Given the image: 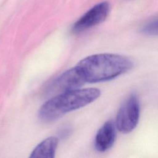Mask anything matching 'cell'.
Instances as JSON below:
<instances>
[{"instance_id":"1","label":"cell","mask_w":158,"mask_h":158,"mask_svg":"<svg viewBox=\"0 0 158 158\" xmlns=\"http://www.w3.org/2000/svg\"><path fill=\"white\" fill-rule=\"evenodd\" d=\"M86 82L98 83L112 80L127 72L133 67L131 60L123 56L102 53L81 59L76 65Z\"/></svg>"},{"instance_id":"2","label":"cell","mask_w":158,"mask_h":158,"mask_svg":"<svg viewBox=\"0 0 158 158\" xmlns=\"http://www.w3.org/2000/svg\"><path fill=\"white\" fill-rule=\"evenodd\" d=\"M101 95L96 88L77 89L53 96L40 108L38 118L43 122H53L68 112L93 102Z\"/></svg>"},{"instance_id":"3","label":"cell","mask_w":158,"mask_h":158,"mask_svg":"<svg viewBox=\"0 0 158 158\" xmlns=\"http://www.w3.org/2000/svg\"><path fill=\"white\" fill-rule=\"evenodd\" d=\"M140 104L138 96L131 94L119 108L115 120L116 128L122 133H128L137 126L139 118Z\"/></svg>"},{"instance_id":"4","label":"cell","mask_w":158,"mask_h":158,"mask_svg":"<svg viewBox=\"0 0 158 158\" xmlns=\"http://www.w3.org/2000/svg\"><path fill=\"white\" fill-rule=\"evenodd\" d=\"M86 83L80 70L75 66L70 69L56 78L47 88V93L55 96L80 88Z\"/></svg>"},{"instance_id":"5","label":"cell","mask_w":158,"mask_h":158,"mask_svg":"<svg viewBox=\"0 0 158 158\" xmlns=\"http://www.w3.org/2000/svg\"><path fill=\"white\" fill-rule=\"evenodd\" d=\"M109 5L107 2H102L93 7L82 15L73 24L72 31L80 33L102 22L107 17Z\"/></svg>"},{"instance_id":"6","label":"cell","mask_w":158,"mask_h":158,"mask_svg":"<svg viewBox=\"0 0 158 158\" xmlns=\"http://www.w3.org/2000/svg\"><path fill=\"white\" fill-rule=\"evenodd\" d=\"M116 138V126L112 120H108L98 130L94 139V147L98 152H105L114 144Z\"/></svg>"},{"instance_id":"7","label":"cell","mask_w":158,"mask_h":158,"mask_svg":"<svg viewBox=\"0 0 158 158\" xmlns=\"http://www.w3.org/2000/svg\"><path fill=\"white\" fill-rule=\"evenodd\" d=\"M58 144V138L50 136L40 143L33 150L30 157L53 158Z\"/></svg>"},{"instance_id":"8","label":"cell","mask_w":158,"mask_h":158,"mask_svg":"<svg viewBox=\"0 0 158 158\" xmlns=\"http://www.w3.org/2000/svg\"><path fill=\"white\" fill-rule=\"evenodd\" d=\"M141 31L148 35H157V19H151L145 23L141 29Z\"/></svg>"}]
</instances>
